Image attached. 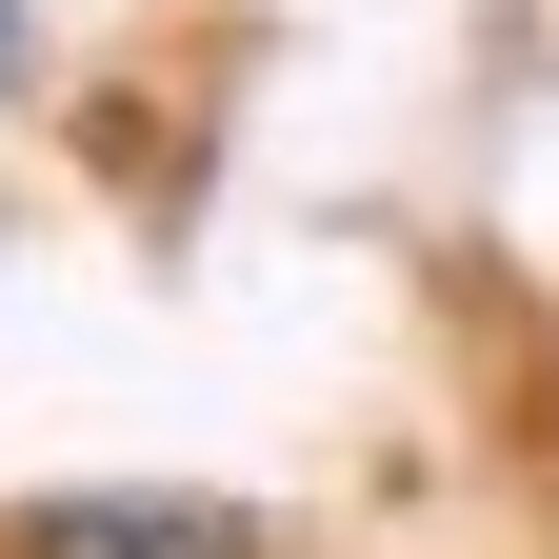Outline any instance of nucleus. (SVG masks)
Returning <instances> with one entry per match:
<instances>
[{"label":"nucleus","instance_id":"nucleus-1","mask_svg":"<svg viewBox=\"0 0 559 559\" xmlns=\"http://www.w3.org/2000/svg\"><path fill=\"white\" fill-rule=\"evenodd\" d=\"M0 559H260L240 500H160V479H60L0 520Z\"/></svg>","mask_w":559,"mask_h":559}]
</instances>
